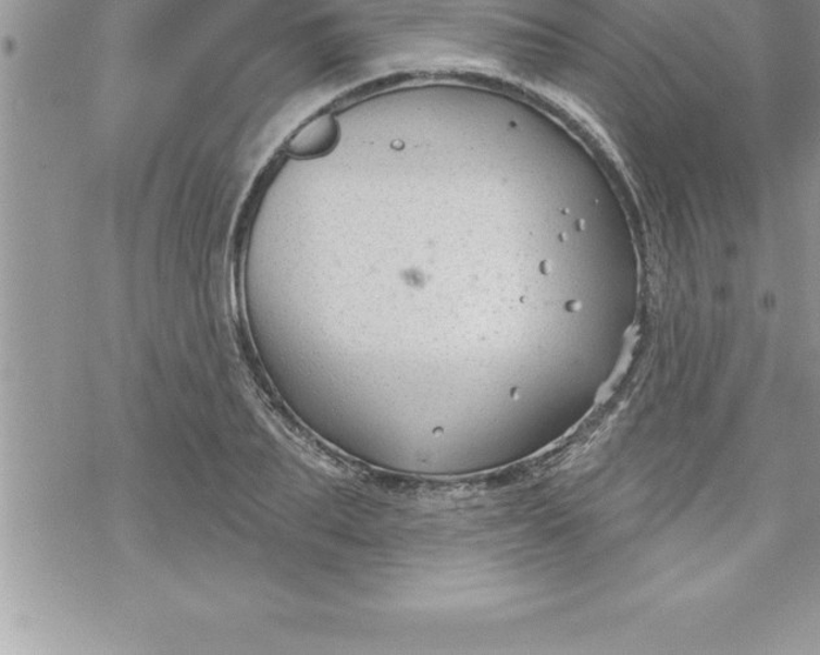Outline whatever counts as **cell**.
I'll use <instances>...</instances> for the list:
<instances>
[{"instance_id":"obj_1","label":"cell","mask_w":820,"mask_h":655,"mask_svg":"<svg viewBox=\"0 0 820 655\" xmlns=\"http://www.w3.org/2000/svg\"><path fill=\"white\" fill-rule=\"evenodd\" d=\"M338 129L331 113L312 120L288 140L287 150L295 157L311 158L332 149Z\"/></svg>"}]
</instances>
